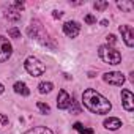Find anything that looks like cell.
<instances>
[{"instance_id":"1","label":"cell","mask_w":134,"mask_h":134,"mask_svg":"<svg viewBox=\"0 0 134 134\" xmlns=\"http://www.w3.org/2000/svg\"><path fill=\"white\" fill-rule=\"evenodd\" d=\"M82 101H84V106L93 112V114H98V115H103V114H109L110 109H112V104L107 98H104L101 93H98L96 90L93 88H87L84 90L82 93Z\"/></svg>"},{"instance_id":"2","label":"cell","mask_w":134,"mask_h":134,"mask_svg":"<svg viewBox=\"0 0 134 134\" xmlns=\"http://www.w3.org/2000/svg\"><path fill=\"white\" fill-rule=\"evenodd\" d=\"M98 55L104 63H109V65H118L121 62V54L110 46H99Z\"/></svg>"},{"instance_id":"3","label":"cell","mask_w":134,"mask_h":134,"mask_svg":"<svg viewBox=\"0 0 134 134\" xmlns=\"http://www.w3.org/2000/svg\"><path fill=\"white\" fill-rule=\"evenodd\" d=\"M24 68H25V71H27L30 76H33V77H38V76H41V74L46 71L44 63H41L36 57H29V58L25 60V63H24Z\"/></svg>"},{"instance_id":"4","label":"cell","mask_w":134,"mask_h":134,"mask_svg":"<svg viewBox=\"0 0 134 134\" xmlns=\"http://www.w3.org/2000/svg\"><path fill=\"white\" fill-rule=\"evenodd\" d=\"M29 36L30 38H33V40H38V41H41L43 44H46L47 43V35H44V29H43V25L38 22V21H33L30 25H29Z\"/></svg>"},{"instance_id":"5","label":"cell","mask_w":134,"mask_h":134,"mask_svg":"<svg viewBox=\"0 0 134 134\" xmlns=\"http://www.w3.org/2000/svg\"><path fill=\"white\" fill-rule=\"evenodd\" d=\"M13 54V46L11 43L8 41V38L0 35V63L2 62H7Z\"/></svg>"},{"instance_id":"6","label":"cell","mask_w":134,"mask_h":134,"mask_svg":"<svg viewBox=\"0 0 134 134\" xmlns=\"http://www.w3.org/2000/svg\"><path fill=\"white\" fill-rule=\"evenodd\" d=\"M104 82L110 84V85H115V87H121L125 84V76L118 71H110V73H106L103 76Z\"/></svg>"},{"instance_id":"7","label":"cell","mask_w":134,"mask_h":134,"mask_svg":"<svg viewBox=\"0 0 134 134\" xmlns=\"http://www.w3.org/2000/svg\"><path fill=\"white\" fill-rule=\"evenodd\" d=\"M120 33H121V38L126 43V46L132 47L134 46V30H132V27L131 25H120Z\"/></svg>"},{"instance_id":"8","label":"cell","mask_w":134,"mask_h":134,"mask_svg":"<svg viewBox=\"0 0 134 134\" xmlns=\"http://www.w3.org/2000/svg\"><path fill=\"white\" fill-rule=\"evenodd\" d=\"M81 32V25L74 21H70V22H65L63 24V33L68 36V38H76Z\"/></svg>"},{"instance_id":"9","label":"cell","mask_w":134,"mask_h":134,"mask_svg":"<svg viewBox=\"0 0 134 134\" xmlns=\"http://www.w3.org/2000/svg\"><path fill=\"white\" fill-rule=\"evenodd\" d=\"M121 104L125 110L128 112L134 110V95L131 93V90H121Z\"/></svg>"},{"instance_id":"10","label":"cell","mask_w":134,"mask_h":134,"mask_svg":"<svg viewBox=\"0 0 134 134\" xmlns=\"http://www.w3.org/2000/svg\"><path fill=\"white\" fill-rule=\"evenodd\" d=\"M71 104V96L66 93L65 90H60L58 92V96H57V107L65 110V109H68Z\"/></svg>"},{"instance_id":"11","label":"cell","mask_w":134,"mask_h":134,"mask_svg":"<svg viewBox=\"0 0 134 134\" xmlns=\"http://www.w3.org/2000/svg\"><path fill=\"white\" fill-rule=\"evenodd\" d=\"M120 126H121V121H120V118H117V117H109V118L104 120V128H107V129L115 131V129H118Z\"/></svg>"},{"instance_id":"12","label":"cell","mask_w":134,"mask_h":134,"mask_svg":"<svg viewBox=\"0 0 134 134\" xmlns=\"http://www.w3.org/2000/svg\"><path fill=\"white\" fill-rule=\"evenodd\" d=\"M13 88H14L16 93H19V95H22V96H29V95H30V90H29V87H27L24 82H16Z\"/></svg>"},{"instance_id":"13","label":"cell","mask_w":134,"mask_h":134,"mask_svg":"<svg viewBox=\"0 0 134 134\" xmlns=\"http://www.w3.org/2000/svg\"><path fill=\"white\" fill-rule=\"evenodd\" d=\"M5 18L8 21H13V22H18L21 19V13L18 10H13V8H8V11L5 13Z\"/></svg>"},{"instance_id":"14","label":"cell","mask_w":134,"mask_h":134,"mask_svg":"<svg viewBox=\"0 0 134 134\" xmlns=\"http://www.w3.org/2000/svg\"><path fill=\"white\" fill-rule=\"evenodd\" d=\"M25 134H54V132L49 128H46V126H35V128L29 129Z\"/></svg>"},{"instance_id":"15","label":"cell","mask_w":134,"mask_h":134,"mask_svg":"<svg viewBox=\"0 0 134 134\" xmlns=\"http://www.w3.org/2000/svg\"><path fill=\"white\" fill-rule=\"evenodd\" d=\"M52 88H54V84L52 82H41L40 85H38V90H40V93H49V92H52Z\"/></svg>"},{"instance_id":"16","label":"cell","mask_w":134,"mask_h":134,"mask_svg":"<svg viewBox=\"0 0 134 134\" xmlns=\"http://www.w3.org/2000/svg\"><path fill=\"white\" fill-rule=\"evenodd\" d=\"M117 7H118L121 11H125V13H131V11H132V8H134L132 2H118V3H117Z\"/></svg>"},{"instance_id":"17","label":"cell","mask_w":134,"mask_h":134,"mask_svg":"<svg viewBox=\"0 0 134 134\" xmlns=\"http://www.w3.org/2000/svg\"><path fill=\"white\" fill-rule=\"evenodd\" d=\"M73 128H74L76 131H79L81 134H93V129H92V128H84L82 123H74Z\"/></svg>"},{"instance_id":"18","label":"cell","mask_w":134,"mask_h":134,"mask_svg":"<svg viewBox=\"0 0 134 134\" xmlns=\"http://www.w3.org/2000/svg\"><path fill=\"white\" fill-rule=\"evenodd\" d=\"M93 7H95V10H98V11H104V10L109 7V3H107V2H98V0H96V2L93 3Z\"/></svg>"},{"instance_id":"19","label":"cell","mask_w":134,"mask_h":134,"mask_svg":"<svg viewBox=\"0 0 134 134\" xmlns=\"http://www.w3.org/2000/svg\"><path fill=\"white\" fill-rule=\"evenodd\" d=\"M8 35H10L11 38H16V40H18V38H21V30L16 29V27H11V29L8 30Z\"/></svg>"},{"instance_id":"20","label":"cell","mask_w":134,"mask_h":134,"mask_svg":"<svg viewBox=\"0 0 134 134\" xmlns=\"http://www.w3.org/2000/svg\"><path fill=\"white\" fill-rule=\"evenodd\" d=\"M36 107L43 112V114H49L51 112V107H49V104H44V103H36Z\"/></svg>"},{"instance_id":"21","label":"cell","mask_w":134,"mask_h":134,"mask_svg":"<svg viewBox=\"0 0 134 134\" xmlns=\"http://www.w3.org/2000/svg\"><path fill=\"white\" fill-rule=\"evenodd\" d=\"M84 21H85L88 25H93V24H96V18H95L93 14H87V16L84 18Z\"/></svg>"},{"instance_id":"22","label":"cell","mask_w":134,"mask_h":134,"mask_svg":"<svg viewBox=\"0 0 134 134\" xmlns=\"http://www.w3.org/2000/svg\"><path fill=\"white\" fill-rule=\"evenodd\" d=\"M106 40H107V46H109V44H115V41H117L115 35H107V36H106Z\"/></svg>"},{"instance_id":"23","label":"cell","mask_w":134,"mask_h":134,"mask_svg":"<svg viewBox=\"0 0 134 134\" xmlns=\"http://www.w3.org/2000/svg\"><path fill=\"white\" fill-rule=\"evenodd\" d=\"M0 125H3V126L8 125V117L3 115V114H0Z\"/></svg>"},{"instance_id":"24","label":"cell","mask_w":134,"mask_h":134,"mask_svg":"<svg viewBox=\"0 0 134 134\" xmlns=\"http://www.w3.org/2000/svg\"><path fill=\"white\" fill-rule=\"evenodd\" d=\"M13 7H14V8H18V10H19V13H21V10L24 8V3H22V2H14V3H13Z\"/></svg>"},{"instance_id":"25","label":"cell","mask_w":134,"mask_h":134,"mask_svg":"<svg viewBox=\"0 0 134 134\" xmlns=\"http://www.w3.org/2000/svg\"><path fill=\"white\" fill-rule=\"evenodd\" d=\"M52 16H54V19H60V18L63 16V13H62V11H54Z\"/></svg>"},{"instance_id":"26","label":"cell","mask_w":134,"mask_h":134,"mask_svg":"<svg viewBox=\"0 0 134 134\" xmlns=\"http://www.w3.org/2000/svg\"><path fill=\"white\" fill-rule=\"evenodd\" d=\"M107 24H109V22H107V21H106V19H103V21H101V25H104V27H106V25H107Z\"/></svg>"},{"instance_id":"27","label":"cell","mask_w":134,"mask_h":134,"mask_svg":"<svg viewBox=\"0 0 134 134\" xmlns=\"http://www.w3.org/2000/svg\"><path fill=\"white\" fill-rule=\"evenodd\" d=\"M3 90H5V88H3V85H2V84H0V95H2V93H3Z\"/></svg>"}]
</instances>
